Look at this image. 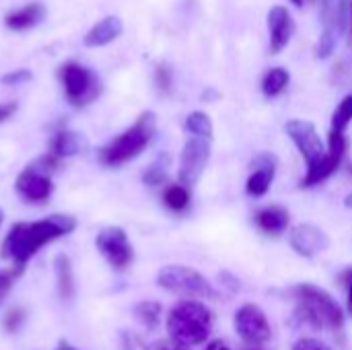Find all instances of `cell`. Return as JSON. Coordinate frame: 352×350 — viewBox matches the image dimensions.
Returning <instances> with one entry per match:
<instances>
[{"label":"cell","instance_id":"obj_1","mask_svg":"<svg viewBox=\"0 0 352 350\" xmlns=\"http://www.w3.org/2000/svg\"><path fill=\"white\" fill-rule=\"evenodd\" d=\"M285 132L295 142V146L299 149L301 157L307 163V173L301 179L303 188H314L324 184L340 167L349 151L346 134H338V132H330L328 149H326L316 126L307 120H289L285 124Z\"/></svg>","mask_w":352,"mask_h":350},{"label":"cell","instance_id":"obj_2","mask_svg":"<svg viewBox=\"0 0 352 350\" xmlns=\"http://www.w3.org/2000/svg\"><path fill=\"white\" fill-rule=\"evenodd\" d=\"M74 229L76 221L68 215H52L33 223H14L2 241V258L12 262V270L19 276L43 245L70 235Z\"/></svg>","mask_w":352,"mask_h":350},{"label":"cell","instance_id":"obj_3","mask_svg":"<svg viewBox=\"0 0 352 350\" xmlns=\"http://www.w3.org/2000/svg\"><path fill=\"white\" fill-rule=\"evenodd\" d=\"M287 293L295 301L293 320L297 324L314 330H330V332L342 330L344 314L330 293L309 283L295 285Z\"/></svg>","mask_w":352,"mask_h":350},{"label":"cell","instance_id":"obj_4","mask_svg":"<svg viewBox=\"0 0 352 350\" xmlns=\"http://www.w3.org/2000/svg\"><path fill=\"white\" fill-rule=\"evenodd\" d=\"M212 311L202 301L182 299L167 316L169 340L188 349L204 344L212 332Z\"/></svg>","mask_w":352,"mask_h":350},{"label":"cell","instance_id":"obj_5","mask_svg":"<svg viewBox=\"0 0 352 350\" xmlns=\"http://www.w3.org/2000/svg\"><path fill=\"white\" fill-rule=\"evenodd\" d=\"M155 132H157V116L153 111L140 113V118L128 130H124L120 136H116L99 151L97 155L99 163L105 167H120L136 159L151 144Z\"/></svg>","mask_w":352,"mask_h":350},{"label":"cell","instance_id":"obj_6","mask_svg":"<svg viewBox=\"0 0 352 350\" xmlns=\"http://www.w3.org/2000/svg\"><path fill=\"white\" fill-rule=\"evenodd\" d=\"M157 285L163 291L184 297V299H214L217 297V291L212 289V285L208 283L204 274L182 264L163 266L157 274Z\"/></svg>","mask_w":352,"mask_h":350},{"label":"cell","instance_id":"obj_7","mask_svg":"<svg viewBox=\"0 0 352 350\" xmlns=\"http://www.w3.org/2000/svg\"><path fill=\"white\" fill-rule=\"evenodd\" d=\"M60 80L64 85L68 103L74 107H85L101 95L99 76L76 62H68L60 68Z\"/></svg>","mask_w":352,"mask_h":350},{"label":"cell","instance_id":"obj_8","mask_svg":"<svg viewBox=\"0 0 352 350\" xmlns=\"http://www.w3.org/2000/svg\"><path fill=\"white\" fill-rule=\"evenodd\" d=\"M95 248L113 270H126L134 260L132 243L122 227H105L95 237Z\"/></svg>","mask_w":352,"mask_h":350},{"label":"cell","instance_id":"obj_9","mask_svg":"<svg viewBox=\"0 0 352 350\" xmlns=\"http://www.w3.org/2000/svg\"><path fill=\"white\" fill-rule=\"evenodd\" d=\"M349 0H324V33L318 43L320 58H328L336 50V43L349 25Z\"/></svg>","mask_w":352,"mask_h":350},{"label":"cell","instance_id":"obj_10","mask_svg":"<svg viewBox=\"0 0 352 350\" xmlns=\"http://www.w3.org/2000/svg\"><path fill=\"white\" fill-rule=\"evenodd\" d=\"M208 161H210V140L190 136L179 155V171H177L179 184L186 188L198 184Z\"/></svg>","mask_w":352,"mask_h":350},{"label":"cell","instance_id":"obj_11","mask_svg":"<svg viewBox=\"0 0 352 350\" xmlns=\"http://www.w3.org/2000/svg\"><path fill=\"white\" fill-rule=\"evenodd\" d=\"M235 330L241 340L252 347L264 344L272 338V326L266 314L254 303H245L235 311Z\"/></svg>","mask_w":352,"mask_h":350},{"label":"cell","instance_id":"obj_12","mask_svg":"<svg viewBox=\"0 0 352 350\" xmlns=\"http://www.w3.org/2000/svg\"><path fill=\"white\" fill-rule=\"evenodd\" d=\"M14 192L25 200V202H31V204H41L45 202L52 192H54V184H52V177L41 173L39 169H35L33 165H27L16 182H14Z\"/></svg>","mask_w":352,"mask_h":350},{"label":"cell","instance_id":"obj_13","mask_svg":"<svg viewBox=\"0 0 352 350\" xmlns=\"http://www.w3.org/2000/svg\"><path fill=\"white\" fill-rule=\"evenodd\" d=\"M289 243L295 250V254L303 258H316L318 254L326 252L330 248V237L324 229L316 225H297L289 233Z\"/></svg>","mask_w":352,"mask_h":350},{"label":"cell","instance_id":"obj_14","mask_svg":"<svg viewBox=\"0 0 352 350\" xmlns=\"http://www.w3.org/2000/svg\"><path fill=\"white\" fill-rule=\"evenodd\" d=\"M268 31H270V52H283L291 37L295 35V19L285 6H272L268 12Z\"/></svg>","mask_w":352,"mask_h":350},{"label":"cell","instance_id":"obj_15","mask_svg":"<svg viewBox=\"0 0 352 350\" xmlns=\"http://www.w3.org/2000/svg\"><path fill=\"white\" fill-rule=\"evenodd\" d=\"M276 157L272 153H260L254 161H252V175L248 177V184H245V192L254 198H260L264 196L270 186H272V179H274V171H276Z\"/></svg>","mask_w":352,"mask_h":350},{"label":"cell","instance_id":"obj_16","mask_svg":"<svg viewBox=\"0 0 352 350\" xmlns=\"http://www.w3.org/2000/svg\"><path fill=\"white\" fill-rule=\"evenodd\" d=\"M45 14H47V10L41 2H31V4H25L23 8L8 12L4 17V25L10 31H27V29L37 27L45 19Z\"/></svg>","mask_w":352,"mask_h":350},{"label":"cell","instance_id":"obj_17","mask_svg":"<svg viewBox=\"0 0 352 350\" xmlns=\"http://www.w3.org/2000/svg\"><path fill=\"white\" fill-rule=\"evenodd\" d=\"M124 31V23L120 17H105L99 23H95L89 33L85 35V45L87 47H103L107 43H111L113 39H118Z\"/></svg>","mask_w":352,"mask_h":350},{"label":"cell","instance_id":"obj_18","mask_svg":"<svg viewBox=\"0 0 352 350\" xmlns=\"http://www.w3.org/2000/svg\"><path fill=\"white\" fill-rule=\"evenodd\" d=\"M254 221H256L258 229L264 231V233H268V235H280L291 225L289 210L285 206H278V204H270V206L260 208L256 212Z\"/></svg>","mask_w":352,"mask_h":350},{"label":"cell","instance_id":"obj_19","mask_svg":"<svg viewBox=\"0 0 352 350\" xmlns=\"http://www.w3.org/2000/svg\"><path fill=\"white\" fill-rule=\"evenodd\" d=\"M54 274H56V287H58V297L64 303H70L76 295V285H74V272L70 258L66 254H58L54 260Z\"/></svg>","mask_w":352,"mask_h":350},{"label":"cell","instance_id":"obj_20","mask_svg":"<svg viewBox=\"0 0 352 350\" xmlns=\"http://www.w3.org/2000/svg\"><path fill=\"white\" fill-rule=\"evenodd\" d=\"M87 140L85 136H80L78 132H70V130H60L54 138H52V155H56L58 159L64 157H74L85 149Z\"/></svg>","mask_w":352,"mask_h":350},{"label":"cell","instance_id":"obj_21","mask_svg":"<svg viewBox=\"0 0 352 350\" xmlns=\"http://www.w3.org/2000/svg\"><path fill=\"white\" fill-rule=\"evenodd\" d=\"M289 80H291V74L287 68H280V66L270 68L262 78V91L266 97H276L287 89Z\"/></svg>","mask_w":352,"mask_h":350},{"label":"cell","instance_id":"obj_22","mask_svg":"<svg viewBox=\"0 0 352 350\" xmlns=\"http://www.w3.org/2000/svg\"><path fill=\"white\" fill-rule=\"evenodd\" d=\"M169 167H171V157L167 153H159L157 159L146 167V171L142 173V182L146 186H161L165 179H167V173H169Z\"/></svg>","mask_w":352,"mask_h":350},{"label":"cell","instance_id":"obj_23","mask_svg":"<svg viewBox=\"0 0 352 350\" xmlns=\"http://www.w3.org/2000/svg\"><path fill=\"white\" fill-rule=\"evenodd\" d=\"M161 314H163V307L161 303L157 301H140L136 307H134V318L146 328V330H155L161 322Z\"/></svg>","mask_w":352,"mask_h":350},{"label":"cell","instance_id":"obj_24","mask_svg":"<svg viewBox=\"0 0 352 350\" xmlns=\"http://www.w3.org/2000/svg\"><path fill=\"white\" fill-rule=\"evenodd\" d=\"M163 202L173 212H182L190 206V190L182 184H171L163 192Z\"/></svg>","mask_w":352,"mask_h":350},{"label":"cell","instance_id":"obj_25","mask_svg":"<svg viewBox=\"0 0 352 350\" xmlns=\"http://www.w3.org/2000/svg\"><path fill=\"white\" fill-rule=\"evenodd\" d=\"M186 132H190V136L212 140V122L204 111H194L186 118Z\"/></svg>","mask_w":352,"mask_h":350},{"label":"cell","instance_id":"obj_26","mask_svg":"<svg viewBox=\"0 0 352 350\" xmlns=\"http://www.w3.org/2000/svg\"><path fill=\"white\" fill-rule=\"evenodd\" d=\"M352 122V93H349L340 103L338 107L334 109L332 113V128L330 132H338V134H344L346 128L351 126Z\"/></svg>","mask_w":352,"mask_h":350},{"label":"cell","instance_id":"obj_27","mask_svg":"<svg viewBox=\"0 0 352 350\" xmlns=\"http://www.w3.org/2000/svg\"><path fill=\"white\" fill-rule=\"evenodd\" d=\"M31 78H33L31 70H27V68H21V70L6 72V74L0 78V83H2V85H8V87H12V85H23V83H29Z\"/></svg>","mask_w":352,"mask_h":350},{"label":"cell","instance_id":"obj_28","mask_svg":"<svg viewBox=\"0 0 352 350\" xmlns=\"http://www.w3.org/2000/svg\"><path fill=\"white\" fill-rule=\"evenodd\" d=\"M14 278H16V272L12 268L10 270H0V305L6 299V295L10 293V289L14 285Z\"/></svg>","mask_w":352,"mask_h":350},{"label":"cell","instance_id":"obj_29","mask_svg":"<svg viewBox=\"0 0 352 350\" xmlns=\"http://www.w3.org/2000/svg\"><path fill=\"white\" fill-rule=\"evenodd\" d=\"M340 283L346 291V311L352 318V266H349L342 274H340Z\"/></svg>","mask_w":352,"mask_h":350},{"label":"cell","instance_id":"obj_30","mask_svg":"<svg viewBox=\"0 0 352 350\" xmlns=\"http://www.w3.org/2000/svg\"><path fill=\"white\" fill-rule=\"evenodd\" d=\"M293 350H332L326 342L318 340V338H301L295 342Z\"/></svg>","mask_w":352,"mask_h":350},{"label":"cell","instance_id":"obj_31","mask_svg":"<svg viewBox=\"0 0 352 350\" xmlns=\"http://www.w3.org/2000/svg\"><path fill=\"white\" fill-rule=\"evenodd\" d=\"M25 322V314H23V309H12L8 316H6V322H4V328L8 330V332H16L19 328H21V324Z\"/></svg>","mask_w":352,"mask_h":350},{"label":"cell","instance_id":"obj_32","mask_svg":"<svg viewBox=\"0 0 352 350\" xmlns=\"http://www.w3.org/2000/svg\"><path fill=\"white\" fill-rule=\"evenodd\" d=\"M219 281H221V283H223V287H227L231 293L239 291V281H237L231 272H221V274H219Z\"/></svg>","mask_w":352,"mask_h":350},{"label":"cell","instance_id":"obj_33","mask_svg":"<svg viewBox=\"0 0 352 350\" xmlns=\"http://www.w3.org/2000/svg\"><path fill=\"white\" fill-rule=\"evenodd\" d=\"M148 350H190L188 347H182V344H177V342H173V340H159V342H155L153 347Z\"/></svg>","mask_w":352,"mask_h":350},{"label":"cell","instance_id":"obj_34","mask_svg":"<svg viewBox=\"0 0 352 350\" xmlns=\"http://www.w3.org/2000/svg\"><path fill=\"white\" fill-rule=\"evenodd\" d=\"M14 111H16V103H12V101L10 103H0V124L6 122Z\"/></svg>","mask_w":352,"mask_h":350},{"label":"cell","instance_id":"obj_35","mask_svg":"<svg viewBox=\"0 0 352 350\" xmlns=\"http://www.w3.org/2000/svg\"><path fill=\"white\" fill-rule=\"evenodd\" d=\"M157 80H159V87L163 89V91H167L169 89V83H171V78H169V72H167V68H159L157 70Z\"/></svg>","mask_w":352,"mask_h":350},{"label":"cell","instance_id":"obj_36","mask_svg":"<svg viewBox=\"0 0 352 350\" xmlns=\"http://www.w3.org/2000/svg\"><path fill=\"white\" fill-rule=\"evenodd\" d=\"M204 350H231L223 340H212V342H208L206 344V349Z\"/></svg>","mask_w":352,"mask_h":350},{"label":"cell","instance_id":"obj_37","mask_svg":"<svg viewBox=\"0 0 352 350\" xmlns=\"http://www.w3.org/2000/svg\"><path fill=\"white\" fill-rule=\"evenodd\" d=\"M54 350H78V349H74V347H72L70 342H66V340H60V342H58V347H56Z\"/></svg>","mask_w":352,"mask_h":350},{"label":"cell","instance_id":"obj_38","mask_svg":"<svg viewBox=\"0 0 352 350\" xmlns=\"http://www.w3.org/2000/svg\"><path fill=\"white\" fill-rule=\"evenodd\" d=\"M311 0H293V4H297V6H305V4H309Z\"/></svg>","mask_w":352,"mask_h":350},{"label":"cell","instance_id":"obj_39","mask_svg":"<svg viewBox=\"0 0 352 350\" xmlns=\"http://www.w3.org/2000/svg\"><path fill=\"white\" fill-rule=\"evenodd\" d=\"M344 204H346V208H352V192L346 196V200H344Z\"/></svg>","mask_w":352,"mask_h":350},{"label":"cell","instance_id":"obj_40","mask_svg":"<svg viewBox=\"0 0 352 350\" xmlns=\"http://www.w3.org/2000/svg\"><path fill=\"white\" fill-rule=\"evenodd\" d=\"M0 225H2V210H0Z\"/></svg>","mask_w":352,"mask_h":350}]
</instances>
